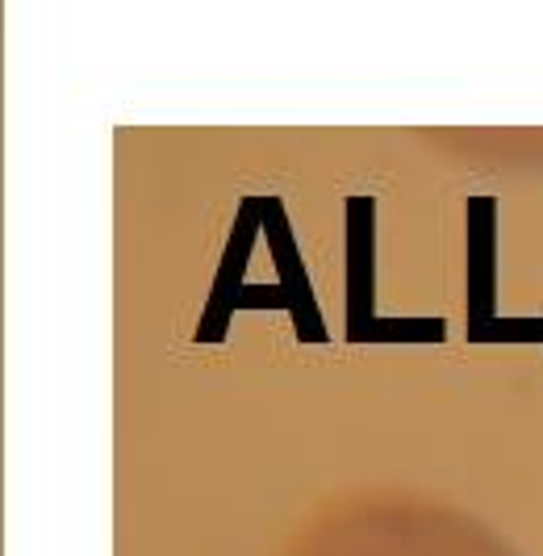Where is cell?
<instances>
[{"mask_svg": "<svg viewBox=\"0 0 543 556\" xmlns=\"http://www.w3.org/2000/svg\"><path fill=\"white\" fill-rule=\"evenodd\" d=\"M468 214H472V226H468V339L485 331V323L493 318V331L485 334L497 339V314H493V214L497 205L489 197H472L468 201Z\"/></svg>", "mask_w": 543, "mask_h": 556, "instance_id": "1", "label": "cell"}]
</instances>
